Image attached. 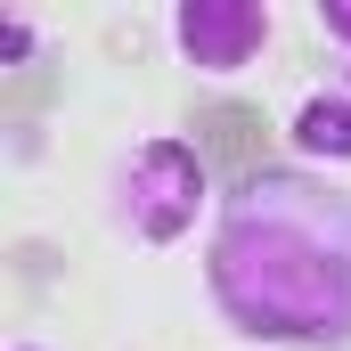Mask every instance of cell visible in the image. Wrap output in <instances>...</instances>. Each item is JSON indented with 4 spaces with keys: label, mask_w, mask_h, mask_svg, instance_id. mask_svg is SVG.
<instances>
[{
    "label": "cell",
    "mask_w": 351,
    "mask_h": 351,
    "mask_svg": "<svg viewBox=\"0 0 351 351\" xmlns=\"http://www.w3.org/2000/svg\"><path fill=\"white\" fill-rule=\"evenodd\" d=\"M294 147L327 156V164H351V82L343 90H311L294 106Z\"/></svg>",
    "instance_id": "obj_4"
},
{
    "label": "cell",
    "mask_w": 351,
    "mask_h": 351,
    "mask_svg": "<svg viewBox=\"0 0 351 351\" xmlns=\"http://www.w3.org/2000/svg\"><path fill=\"white\" fill-rule=\"evenodd\" d=\"M319 33L351 49V0H319Z\"/></svg>",
    "instance_id": "obj_5"
},
{
    "label": "cell",
    "mask_w": 351,
    "mask_h": 351,
    "mask_svg": "<svg viewBox=\"0 0 351 351\" xmlns=\"http://www.w3.org/2000/svg\"><path fill=\"white\" fill-rule=\"evenodd\" d=\"M114 229L139 237V245H172L188 237L196 204H204V156L188 139H139L123 164H114Z\"/></svg>",
    "instance_id": "obj_2"
},
{
    "label": "cell",
    "mask_w": 351,
    "mask_h": 351,
    "mask_svg": "<svg viewBox=\"0 0 351 351\" xmlns=\"http://www.w3.org/2000/svg\"><path fill=\"white\" fill-rule=\"evenodd\" d=\"M204 286L254 343H351V188L311 164H254L221 196Z\"/></svg>",
    "instance_id": "obj_1"
},
{
    "label": "cell",
    "mask_w": 351,
    "mask_h": 351,
    "mask_svg": "<svg viewBox=\"0 0 351 351\" xmlns=\"http://www.w3.org/2000/svg\"><path fill=\"white\" fill-rule=\"evenodd\" d=\"M172 41L196 74H245L269 49V8L262 0H180Z\"/></svg>",
    "instance_id": "obj_3"
},
{
    "label": "cell",
    "mask_w": 351,
    "mask_h": 351,
    "mask_svg": "<svg viewBox=\"0 0 351 351\" xmlns=\"http://www.w3.org/2000/svg\"><path fill=\"white\" fill-rule=\"evenodd\" d=\"M16 351H41V343H16Z\"/></svg>",
    "instance_id": "obj_6"
}]
</instances>
